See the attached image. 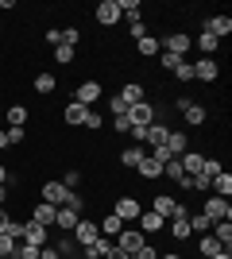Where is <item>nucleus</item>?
<instances>
[{
    "label": "nucleus",
    "instance_id": "obj_1",
    "mask_svg": "<svg viewBox=\"0 0 232 259\" xmlns=\"http://www.w3.org/2000/svg\"><path fill=\"white\" fill-rule=\"evenodd\" d=\"M174 105H178V112H182V120H186L190 128H201V124L209 120V112H205V105H198V101H190V97H178Z\"/></svg>",
    "mask_w": 232,
    "mask_h": 259
},
{
    "label": "nucleus",
    "instance_id": "obj_2",
    "mask_svg": "<svg viewBox=\"0 0 232 259\" xmlns=\"http://www.w3.org/2000/svg\"><path fill=\"white\" fill-rule=\"evenodd\" d=\"M112 244H116L120 251H128V255H132V251H140V248L147 244V236H144V232H140L135 225H124V228H120V236L112 240Z\"/></svg>",
    "mask_w": 232,
    "mask_h": 259
},
{
    "label": "nucleus",
    "instance_id": "obj_3",
    "mask_svg": "<svg viewBox=\"0 0 232 259\" xmlns=\"http://www.w3.org/2000/svg\"><path fill=\"white\" fill-rule=\"evenodd\" d=\"M144 213L140 205V197H116V205H112V217H120L124 225H135V217Z\"/></svg>",
    "mask_w": 232,
    "mask_h": 259
},
{
    "label": "nucleus",
    "instance_id": "obj_4",
    "mask_svg": "<svg viewBox=\"0 0 232 259\" xmlns=\"http://www.w3.org/2000/svg\"><path fill=\"white\" fill-rule=\"evenodd\" d=\"M159 43H163V51L178 54V58H186V54L194 51V35H186V31H174V35H166V39H159Z\"/></svg>",
    "mask_w": 232,
    "mask_h": 259
},
{
    "label": "nucleus",
    "instance_id": "obj_5",
    "mask_svg": "<svg viewBox=\"0 0 232 259\" xmlns=\"http://www.w3.org/2000/svg\"><path fill=\"white\" fill-rule=\"evenodd\" d=\"M201 213L209 217L213 225H217V221H232V205H228V197H205V209H201Z\"/></svg>",
    "mask_w": 232,
    "mask_h": 259
},
{
    "label": "nucleus",
    "instance_id": "obj_6",
    "mask_svg": "<svg viewBox=\"0 0 232 259\" xmlns=\"http://www.w3.org/2000/svg\"><path fill=\"white\" fill-rule=\"evenodd\" d=\"M190 70H194V81H217V74H221V66H217V58H198V62H190Z\"/></svg>",
    "mask_w": 232,
    "mask_h": 259
},
{
    "label": "nucleus",
    "instance_id": "obj_7",
    "mask_svg": "<svg viewBox=\"0 0 232 259\" xmlns=\"http://www.w3.org/2000/svg\"><path fill=\"white\" fill-rule=\"evenodd\" d=\"M128 124H132V128H147V124H155V105H147V101L132 105V108H128Z\"/></svg>",
    "mask_w": 232,
    "mask_h": 259
},
{
    "label": "nucleus",
    "instance_id": "obj_8",
    "mask_svg": "<svg viewBox=\"0 0 232 259\" xmlns=\"http://www.w3.org/2000/svg\"><path fill=\"white\" fill-rule=\"evenodd\" d=\"M47 236H51V228H43L39 221H23V244H31V248H47Z\"/></svg>",
    "mask_w": 232,
    "mask_h": 259
},
{
    "label": "nucleus",
    "instance_id": "obj_9",
    "mask_svg": "<svg viewBox=\"0 0 232 259\" xmlns=\"http://www.w3.org/2000/svg\"><path fill=\"white\" fill-rule=\"evenodd\" d=\"M97 236H101V228L93 225V221H85V217H81V221H77V228L70 232V240H74L77 248H85V244H93Z\"/></svg>",
    "mask_w": 232,
    "mask_h": 259
},
{
    "label": "nucleus",
    "instance_id": "obj_10",
    "mask_svg": "<svg viewBox=\"0 0 232 259\" xmlns=\"http://www.w3.org/2000/svg\"><path fill=\"white\" fill-rule=\"evenodd\" d=\"M74 101H77V105H85V108H93L101 101V81H81V85L74 89Z\"/></svg>",
    "mask_w": 232,
    "mask_h": 259
},
{
    "label": "nucleus",
    "instance_id": "obj_11",
    "mask_svg": "<svg viewBox=\"0 0 232 259\" xmlns=\"http://www.w3.org/2000/svg\"><path fill=\"white\" fill-rule=\"evenodd\" d=\"M39 194H43V197H39V201H47V205H66V197H70V190H66V186H62V182H47L43 186V190H39Z\"/></svg>",
    "mask_w": 232,
    "mask_h": 259
},
{
    "label": "nucleus",
    "instance_id": "obj_12",
    "mask_svg": "<svg viewBox=\"0 0 232 259\" xmlns=\"http://www.w3.org/2000/svg\"><path fill=\"white\" fill-rule=\"evenodd\" d=\"M93 16H97V23H105V27H112V23H120V20H124V16H120V4H116V0H101Z\"/></svg>",
    "mask_w": 232,
    "mask_h": 259
},
{
    "label": "nucleus",
    "instance_id": "obj_13",
    "mask_svg": "<svg viewBox=\"0 0 232 259\" xmlns=\"http://www.w3.org/2000/svg\"><path fill=\"white\" fill-rule=\"evenodd\" d=\"M166 136H170V128L155 120V124H147V128H144V140H140V143H144V147H163Z\"/></svg>",
    "mask_w": 232,
    "mask_h": 259
},
{
    "label": "nucleus",
    "instance_id": "obj_14",
    "mask_svg": "<svg viewBox=\"0 0 232 259\" xmlns=\"http://www.w3.org/2000/svg\"><path fill=\"white\" fill-rule=\"evenodd\" d=\"M135 228H140V232L147 236V232H163V228H166V221H163L159 213H151V209H144V213L135 217Z\"/></svg>",
    "mask_w": 232,
    "mask_h": 259
},
{
    "label": "nucleus",
    "instance_id": "obj_15",
    "mask_svg": "<svg viewBox=\"0 0 232 259\" xmlns=\"http://www.w3.org/2000/svg\"><path fill=\"white\" fill-rule=\"evenodd\" d=\"M205 31H209L213 39H221V43H224V39L232 35V20H228V16H209V20H205Z\"/></svg>",
    "mask_w": 232,
    "mask_h": 259
},
{
    "label": "nucleus",
    "instance_id": "obj_16",
    "mask_svg": "<svg viewBox=\"0 0 232 259\" xmlns=\"http://www.w3.org/2000/svg\"><path fill=\"white\" fill-rule=\"evenodd\" d=\"M151 213H159L163 221H170V217L178 213V197H170V194H159V197L151 201Z\"/></svg>",
    "mask_w": 232,
    "mask_h": 259
},
{
    "label": "nucleus",
    "instance_id": "obj_17",
    "mask_svg": "<svg viewBox=\"0 0 232 259\" xmlns=\"http://www.w3.org/2000/svg\"><path fill=\"white\" fill-rule=\"evenodd\" d=\"M77 221H81V213H74V209H66V205H58V213H55V228H62V232H74L77 228Z\"/></svg>",
    "mask_w": 232,
    "mask_h": 259
},
{
    "label": "nucleus",
    "instance_id": "obj_18",
    "mask_svg": "<svg viewBox=\"0 0 232 259\" xmlns=\"http://www.w3.org/2000/svg\"><path fill=\"white\" fill-rule=\"evenodd\" d=\"M109 251H112V240H109V236H97L93 244H85V248H81V255H85V259H105Z\"/></svg>",
    "mask_w": 232,
    "mask_h": 259
},
{
    "label": "nucleus",
    "instance_id": "obj_19",
    "mask_svg": "<svg viewBox=\"0 0 232 259\" xmlns=\"http://www.w3.org/2000/svg\"><path fill=\"white\" fill-rule=\"evenodd\" d=\"M144 159H147V147H144V143H132V147H124V151H120V162H124V166H132V170Z\"/></svg>",
    "mask_w": 232,
    "mask_h": 259
},
{
    "label": "nucleus",
    "instance_id": "obj_20",
    "mask_svg": "<svg viewBox=\"0 0 232 259\" xmlns=\"http://www.w3.org/2000/svg\"><path fill=\"white\" fill-rule=\"evenodd\" d=\"M194 47H198V51H201V58H213V54L221 51V39H213L209 31H201L198 39H194Z\"/></svg>",
    "mask_w": 232,
    "mask_h": 259
},
{
    "label": "nucleus",
    "instance_id": "obj_21",
    "mask_svg": "<svg viewBox=\"0 0 232 259\" xmlns=\"http://www.w3.org/2000/svg\"><path fill=\"white\" fill-rule=\"evenodd\" d=\"M201 162H205V155H198V151H182V155H178V166H182V174H198V170H201Z\"/></svg>",
    "mask_w": 232,
    "mask_h": 259
},
{
    "label": "nucleus",
    "instance_id": "obj_22",
    "mask_svg": "<svg viewBox=\"0 0 232 259\" xmlns=\"http://www.w3.org/2000/svg\"><path fill=\"white\" fill-rule=\"evenodd\" d=\"M55 213H58L55 205H47V201H39V205L31 209V221H39L43 228H55Z\"/></svg>",
    "mask_w": 232,
    "mask_h": 259
},
{
    "label": "nucleus",
    "instance_id": "obj_23",
    "mask_svg": "<svg viewBox=\"0 0 232 259\" xmlns=\"http://www.w3.org/2000/svg\"><path fill=\"white\" fill-rule=\"evenodd\" d=\"M166 151L174 155V159H178L182 151H190V140H186V132H174V128H170V136H166Z\"/></svg>",
    "mask_w": 232,
    "mask_h": 259
},
{
    "label": "nucleus",
    "instance_id": "obj_24",
    "mask_svg": "<svg viewBox=\"0 0 232 259\" xmlns=\"http://www.w3.org/2000/svg\"><path fill=\"white\" fill-rule=\"evenodd\" d=\"M120 101H124L128 108H132V105H140V101H144V85H140V81H128V85L120 89Z\"/></svg>",
    "mask_w": 232,
    "mask_h": 259
},
{
    "label": "nucleus",
    "instance_id": "obj_25",
    "mask_svg": "<svg viewBox=\"0 0 232 259\" xmlns=\"http://www.w3.org/2000/svg\"><path fill=\"white\" fill-rule=\"evenodd\" d=\"M62 116H66V124H74V128H77V124H85L89 108H85V105H77V101H70V105H66V112H62Z\"/></svg>",
    "mask_w": 232,
    "mask_h": 259
},
{
    "label": "nucleus",
    "instance_id": "obj_26",
    "mask_svg": "<svg viewBox=\"0 0 232 259\" xmlns=\"http://www.w3.org/2000/svg\"><path fill=\"white\" fill-rule=\"evenodd\" d=\"M97 228H101V236L116 240V236H120V228H124V221H120V217H112V213H109V217H105V221H101Z\"/></svg>",
    "mask_w": 232,
    "mask_h": 259
},
{
    "label": "nucleus",
    "instance_id": "obj_27",
    "mask_svg": "<svg viewBox=\"0 0 232 259\" xmlns=\"http://www.w3.org/2000/svg\"><path fill=\"white\" fill-rule=\"evenodd\" d=\"M135 170L144 174L147 182H155V178H163V162H155V159H151V155H147V159H144V162H140V166H135Z\"/></svg>",
    "mask_w": 232,
    "mask_h": 259
},
{
    "label": "nucleus",
    "instance_id": "obj_28",
    "mask_svg": "<svg viewBox=\"0 0 232 259\" xmlns=\"http://www.w3.org/2000/svg\"><path fill=\"white\" fill-rule=\"evenodd\" d=\"M170 236L174 240H190L194 232H190V217H170Z\"/></svg>",
    "mask_w": 232,
    "mask_h": 259
},
{
    "label": "nucleus",
    "instance_id": "obj_29",
    "mask_svg": "<svg viewBox=\"0 0 232 259\" xmlns=\"http://www.w3.org/2000/svg\"><path fill=\"white\" fill-rule=\"evenodd\" d=\"M209 194H217V197H228L232 194V174L228 170H221L217 178H213V190H209Z\"/></svg>",
    "mask_w": 232,
    "mask_h": 259
},
{
    "label": "nucleus",
    "instance_id": "obj_30",
    "mask_svg": "<svg viewBox=\"0 0 232 259\" xmlns=\"http://www.w3.org/2000/svg\"><path fill=\"white\" fill-rule=\"evenodd\" d=\"M135 51L144 54V58H155V54L163 51V43H159V39H155V35H144V39H140V43H135Z\"/></svg>",
    "mask_w": 232,
    "mask_h": 259
},
{
    "label": "nucleus",
    "instance_id": "obj_31",
    "mask_svg": "<svg viewBox=\"0 0 232 259\" xmlns=\"http://www.w3.org/2000/svg\"><path fill=\"white\" fill-rule=\"evenodd\" d=\"M198 248H201V255H205V259H213L217 251H224V248H221V240L213 236V232H205V236H201V244H198Z\"/></svg>",
    "mask_w": 232,
    "mask_h": 259
},
{
    "label": "nucleus",
    "instance_id": "obj_32",
    "mask_svg": "<svg viewBox=\"0 0 232 259\" xmlns=\"http://www.w3.org/2000/svg\"><path fill=\"white\" fill-rule=\"evenodd\" d=\"M209 232H213L217 240H221V248H228V244H232V221H217V225H213Z\"/></svg>",
    "mask_w": 232,
    "mask_h": 259
},
{
    "label": "nucleus",
    "instance_id": "obj_33",
    "mask_svg": "<svg viewBox=\"0 0 232 259\" xmlns=\"http://www.w3.org/2000/svg\"><path fill=\"white\" fill-rule=\"evenodd\" d=\"M27 124V108L23 105H8V128H23Z\"/></svg>",
    "mask_w": 232,
    "mask_h": 259
},
{
    "label": "nucleus",
    "instance_id": "obj_34",
    "mask_svg": "<svg viewBox=\"0 0 232 259\" xmlns=\"http://www.w3.org/2000/svg\"><path fill=\"white\" fill-rule=\"evenodd\" d=\"M116 4H120V16H124L128 23L140 20V0H116Z\"/></svg>",
    "mask_w": 232,
    "mask_h": 259
},
{
    "label": "nucleus",
    "instance_id": "obj_35",
    "mask_svg": "<svg viewBox=\"0 0 232 259\" xmlns=\"http://www.w3.org/2000/svg\"><path fill=\"white\" fill-rule=\"evenodd\" d=\"M209 228H213V221L205 213H190V232H201V236H205Z\"/></svg>",
    "mask_w": 232,
    "mask_h": 259
},
{
    "label": "nucleus",
    "instance_id": "obj_36",
    "mask_svg": "<svg viewBox=\"0 0 232 259\" xmlns=\"http://www.w3.org/2000/svg\"><path fill=\"white\" fill-rule=\"evenodd\" d=\"M55 89H58L55 74H35V93H55Z\"/></svg>",
    "mask_w": 232,
    "mask_h": 259
},
{
    "label": "nucleus",
    "instance_id": "obj_37",
    "mask_svg": "<svg viewBox=\"0 0 232 259\" xmlns=\"http://www.w3.org/2000/svg\"><path fill=\"white\" fill-rule=\"evenodd\" d=\"M74 54H77V47L58 43V47H55V62H58V66H70V62H74Z\"/></svg>",
    "mask_w": 232,
    "mask_h": 259
},
{
    "label": "nucleus",
    "instance_id": "obj_38",
    "mask_svg": "<svg viewBox=\"0 0 232 259\" xmlns=\"http://www.w3.org/2000/svg\"><path fill=\"white\" fill-rule=\"evenodd\" d=\"M163 174L170 178V182H182V178H186V174H182V166H178V159H170V162H166V166H163Z\"/></svg>",
    "mask_w": 232,
    "mask_h": 259
},
{
    "label": "nucleus",
    "instance_id": "obj_39",
    "mask_svg": "<svg viewBox=\"0 0 232 259\" xmlns=\"http://www.w3.org/2000/svg\"><path fill=\"white\" fill-rule=\"evenodd\" d=\"M159 54H163V70H170V74H174L178 66L186 62V58H178V54H170V51H159Z\"/></svg>",
    "mask_w": 232,
    "mask_h": 259
},
{
    "label": "nucleus",
    "instance_id": "obj_40",
    "mask_svg": "<svg viewBox=\"0 0 232 259\" xmlns=\"http://www.w3.org/2000/svg\"><path fill=\"white\" fill-rule=\"evenodd\" d=\"M81 128H89V132H101V128H105L101 112H93V108H89V116H85V124H81Z\"/></svg>",
    "mask_w": 232,
    "mask_h": 259
},
{
    "label": "nucleus",
    "instance_id": "obj_41",
    "mask_svg": "<svg viewBox=\"0 0 232 259\" xmlns=\"http://www.w3.org/2000/svg\"><path fill=\"white\" fill-rule=\"evenodd\" d=\"M109 112H112V116H128V105L120 101V93H116V97H109Z\"/></svg>",
    "mask_w": 232,
    "mask_h": 259
},
{
    "label": "nucleus",
    "instance_id": "obj_42",
    "mask_svg": "<svg viewBox=\"0 0 232 259\" xmlns=\"http://www.w3.org/2000/svg\"><path fill=\"white\" fill-rule=\"evenodd\" d=\"M66 209H74V213H85V197L70 190V197H66Z\"/></svg>",
    "mask_w": 232,
    "mask_h": 259
},
{
    "label": "nucleus",
    "instance_id": "obj_43",
    "mask_svg": "<svg viewBox=\"0 0 232 259\" xmlns=\"http://www.w3.org/2000/svg\"><path fill=\"white\" fill-rule=\"evenodd\" d=\"M4 136H8V147H16V143L27 140V132H23V128H4Z\"/></svg>",
    "mask_w": 232,
    "mask_h": 259
},
{
    "label": "nucleus",
    "instance_id": "obj_44",
    "mask_svg": "<svg viewBox=\"0 0 232 259\" xmlns=\"http://www.w3.org/2000/svg\"><path fill=\"white\" fill-rule=\"evenodd\" d=\"M55 248H58V255H74V251H77V244H74L70 236H62V240L55 244Z\"/></svg>",
    "mask_w": 232,
    "mask_h": 259
},
{
    "label": "nucleus",
    "instance_id": "obj_45",
    "mask_svg": "<svg viewBox=\"0 0 232 259\" xmlns=\"http://www.w3.org/2000/svg\"><path fill=\"white\" fill-rule=\"evenodd\" d=\"M128 259H159V251H155L151 244H144V248H140V251H132Z\"/></svg>",
    "mask_w": 232,
    "mask_h": 259
},
{
    "label": "nucleus",
    "instance_id": "obj_46",
    "mask_svg": "<svg viewBox=\"0 0 232 259\" xmlns=\"http://www.w3.org/2000/svg\"><path fill=\"white\" fill-rule=\"evenodd\" d=\"M128 27H132V39H135V43H140V39H144V35H151V31H147V23H144V20H135V23H128Z\"/></svg>",
    "mask_w": 232,
    "mask_h": 259
},
{
    "label": "nucleus",
    "instance_id": "obj_47",
    "mask_svg": "<svg viewBox=\"0 0 232 259\" xmlns=\"http://www.w3.org/2000/svg\"><path fill=\"white\" fill-rule=\"evenodd\" d=\"M77 39H81L77 27H66V31H62V43H66V47H77Z\"/></svg>",
    "mask_w": 232,
    "mask_h": 259
},
{
    "label": "nucleus",
    "instance_id": "obj_48",
    "mask_svg": "<svg viewBox=\"0 0 232 259\" xmlns=\"http://www.w3.org/2000/svg\"><path fill=\"white\" fill-rule=\"evenodd\" d=\"M128 128H132V124H128V116H112V132H120V136H128Z\"/></svg>",
    "mask_w": 232,
    "mask_h": 259
},
{
    "label": "nucleus",
    "instance_id": "obj_49",
    "mask_svg": "<svg viewBox=\"0 0 232 259\" xmlns=\"http://www.w3.org/2000/svg\"><path fill=\"white\" fill-rule=\"evenodd\" d=\"M174 77H178V81H194V70H190V62H182V66H178V70H174Z\"/></svg>",
    "mask_w": 232,
    "mask_h": 259
},
{
    "label": "nucleus",
    "instance_id": "obj_50",
    "mask_svg": "<svg viewBox=\"0 0 232 259\" xmlns=\"http://www.w3.org/2000/svg\"><path fill=\"white\" fill-rule=\"evenodd\" d=\"M12 251H16V240H12V236H0V255H12Z\"/></svg>",
    "mask_w": 232,
    "mask_h": 259
},
{
    "label": "nucleus",
    "instance_id": "obj_51",
    "mask_svg": "<svg viewBox=\"0 0 232 259\" xmlns=\"http://www.w3.org/2000/svg\"><path fill=\"white\" fill-rule=\"evenodd\" d=\"M58 182L66 186V190H74V186H77V182H81V174H77V170H70V174H66V178H58Z\"/></svg>",
    "mask_w": 232,
    "mask_h": 259
},
{
    "label": "nucleus",
    "instance_id": "obj_52",
    "mask_svg": "<svg viewBox=\"0 0 232 259\" xmlns=\"http://www.w3.org/2000/svg\"><path fill=\"white\" fill-rule=\"evenodd\" d=\"M39 259H62V255H58L55 244H47V248H39Z\"/></svg>",
    "mask_w": 232,
    "mask_h": 259
},
{
    "label": "nucleus",
    "instance_id": "obj_53",
    "mask_svg": "<svg viewBox=\"0 0 232 259\" xmlns=\"http://www.w3.org/2000/svg\"><path fill=\"white\" fill-rule=\"evenodd\" d=\"M43 39H47V43H62V31H58V27H47V35H43Z\"/></svg>",
    "mask_w": 232,
    "mask_h": 259
},
{
    "label": "nucleus",
    "instance_id": "obj_54",
    "mask_svg": "<svg viewBox=\"0 0 232 259\" xmlns=\"http://www.w3.org/2000/svg\"><path fill=\"white\" fill-rule=\"evenodd\" d=\"M8 225H12V217H8V209H0V236H8Z\"/></svg>",
    "mask_w": 232,
    "mask_h": 259
},
{
    "label": "nucleus",
    "instance_id": "obj_55",
    "mask_svg": "<svg viewBox=\"0 0 232 259\" xmlns=\"http://www.w3.org/2000/svg\"><path fill=\"white\" fill-rule=\"evenodd\" d=\"M12 182H16V178H12V174H8V166L0 162V186H12Z\"/></svg>",
    "mask_w": 232,
    "mask_h": 259
},
{
    "label": "nucleus",
    "instance_id": "obj_56",
    "mask_svg": "<svg viewBox=\"0 0 232 259\" xmlns=\"http://www.w3.org/2000/svg\"><path fill=\"white\" fill-rule=\"evenodd\" d=\"M105 259H128V251H120V248H116V244H112V251H109V255H105Z\"/></svg>",
    "mask_w": 232,
    "mask_h": 259
},
{
    "label": "nucleus",
    "instance_id": "obj_57",
    "mask_svg": "<svg viewBox=\"0 0 232 259\" xmlns=\"http://www.w3.org/2000/svg\"><path fill=\"white\" fill-rule=\"evenodd\" d=\"M4 201H8V186H0V209H4Z\"/></svg>",
    "mask_w": 232,
    "mask_h": 259
},
{
    "label": "nucleus",
    "instance_id": "obj_58",
    "mask_svg": "<svg viewBox=\"0 0 232 259\" xmlns=\"http://www.w3.org/2000/svg\"><path fill=\"white\" fill-rule=\"evenodd\" d=\"M213 259H232V248H224V251H217Z\"/></svg>",
    "mask_w": 232,
    "mask_h": 259
},
{
    "label": "nucleus",
    "instance_id": "obj_59",
    "mask_svg": "<svg viewBox=\"0 0 232 259\" xmlns=\"http://www.w3.org/2000/svg\"><path fill=\"white\" fill-rule=\"evenodd\" d=\"M4 147H8V136H4V128H0V151H4Z\"/></svg>",
    "mask_w": 232,
    "mask_h": 259
},
{
    "label": "nucleus",
    "instance_id": "obj_60",
    "mask_svg": "<svg viewBox=\"0 0 232 259\" xmlns=\"http://www.w3.org/2000/svg\"><path fill=\"white\" fill-rule=\"evenodd\" d=\"M159 259H182V255H178V251H166V255H159Z\"/></svg>",
    "mask_w": 232,
    "mask_h": 259
},
{
    "label": "nucleus",
    "instance_id": "obj_61",
    "mask_svg": "<svg viewBox=\"0 0 232 259\" xmlns=\"http://www.w3.org/2000/svg\"><path fill=\"white\" fill-rule=\"evenodd\" d=\"M0 259H12V255H0Z\"/></svg>",
    "mask_w": 232,
    "mask_h": 259
}]
</instances>
